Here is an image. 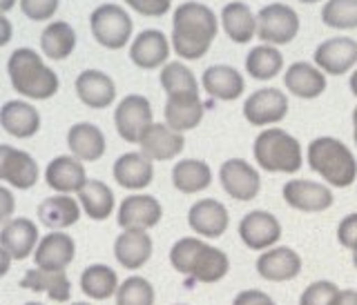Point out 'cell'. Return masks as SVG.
Wrapping results in <instances>:
<instances>
[{
	"label": "cell",
	"instance_id": "1",
	"mask_svg": "<svg viewBox=\"0 0 357 305\" xmlns=\"http://www.w3.org/2000/svg\"><path fill=\"white\" fill-rule=\"evenodd\" d=\"M219 18L208 5L190 0L174 9L172 16V49L183 61H199L217 38Z\"/></svg>",
	"mask_w": 357,
	"mask_h": 305
},
{
	"label": "cell",
	"instance_id": "2",
	"mask_svg": "<svg viewBox=\"0 0 357 305\" xmlns=\"http://www.w3.org/2000/svg\"><path fill=\"white\" fill-rule=\"evenodd\" d=\"M170 263L176 272L192 276L199 283H217L228 274L230 261L217 247L195 236L178 239L170 250Z\"/></svg>",
	"mask_w": 357,
	"mask_h": 305
},
{
	"label": "cell",
	"instance_id": "3",
	"mask_svg": "<svg viewBox=\"0 0 357 305\" xmlns=\"http://www.w3.org/2000/svg\"><path fill=\"white\" fill-rule=\"evenodd\" d=\"M7 72H9L11 87L25 98L47 100L61 87L56 72L50 70L43 63L40 56L29 47H20L9 56Z\"/></svg>",
	"mask_w": 357,
	"mask_h": 305
},
{
	"label": "cell",
	"instance_id": "4",
	"mask_svg": "<svg viewBox=\"0 0 357 305\" xmlns=\"http://www.w3.org/2000/svg\"><path fill=\"white\" fill-rule=\"evenodd\" d=\"M308 167L335 187H349L357 180L353 152L333 136H319L308 145Z\"/></svg>",
	"mask_w": 357,
	"mask_h": 305
},
{
	"label": "cell",
	"instance_id": "5",
	"mask_svg": "<svg viewBox=\"0 0 357 305\" xmlns=\"http://www.w3.org/2000/svg\"><path fill=\"white\" fill-rule=\"evenodd\" d=\"M255 163L266 172L275 174H295L304 165L301 145L286 130L268 127L259 132L252 145Z\"/></svg>",
	"mask_w": 357,
	"mask_h": 305
},
{
	"label": "cell",
	"instance_id": "6",
	"mask_svg": "<svg viewBox=\"0 0 357 305\" xmlns=\"http://www.w3.org/2000/svg\"><path fill=\"white\" fill-rule=\"evenodd\" d=\"M94 40L105 49H123L132 38L134 22L121 5H100L89 16Z\"/></svg>",
	"mask_w": 357,
	"mask_h": 305
},
{
	"label": "cell",
	"instance_id": "7",
	"mask_svg": "<svg viewBox=\"0 0 357 305\" xmlns=\"http://www.w3.org/2000/svg\"><path fill=\"white\" fill-rule=\"evenodd\" d=\"M299 33L297 11L286 3H271L257 14V38L266 45H288Z\"/></svg>",
	"mask_w": 357,
	"mask_h": 305
},
{
	"label": "cell",
	"instance_id": "8",
	"mask_svg": "<svg viewBox=\"0 0 357 305\" xmlns=\"http://www.w3.org/2000/svg\"><path fill=\"white\" fill-rule=\"evenodd\" d=\"M114 125L123 141L139 143L152 125V105L141 94H130L114 109Z\"/></svg>",
	"mask_w": 357,
	"mask_h": 305
},
{
	"label": "cell",
	"instance_id": "9",
	"mask_svg": "<svg viewBox=\"0 0 357 305\" xmlns=\"http://www.w3.org/2000/svg\"><path fill=\"white\" fill-rule=\"evenodd\" d=\"M288 114V96L275 87H264L252 92L243 103V116L255 127L275 125Z\"/></svg>",
	"mask_w": 357,
	"mask_h": 305
},
{
	"label": "cell",
	"instance_id": "10",
	"mask_svg": "<svg viewBox=\"0 0 357 305\" xmlns=\"http://www.w3.org/2000/svg\"><path fill=\"white\" fill-rule=\"evenodd\" d=\"M219 183L234 201H252L261 189L259 172L243 158H230L219 167Z\"/></svg>",
	"mask_w": 357,
	"mask_h": 305
},
{
	"label": "cell",
	"instance_id": "11",
	"mask_svg": "<svg viewBox=\"0 0 357 305\" xmlns=\"http://www.w3.org/2000/svg\"><path fill=\"white\" fill-rule=\"evenodd\" d=\"M315 65L324 74L342 76L349 74L357 65V40L349 36H333L317 45L315 49Z\"/></svg>",
	"mask_w": 357,
	"mask_h": 305
},
{
	"label": "cell",
	"instance_id": "12",
	"mask_svg": "<svg viewBox=\"0 0 357 305\" xmlns=\"http://www.w3.org/2000/svg\"><path fill=\"white\" fill-rule=\"evenodd\" d=\"M239 236L245 247H250L255 252L271 250L282 236V225L273 217L271 212L255 210L248 212L239 223Z\"/></svg>",
	"mask_w": 357,
	"mask_h": 305
},
{
	"label": "cell",
	"instance_id": "13",
	"mask_svg": "<svg viewBox=\"0 0 357 305\" xmlns=\"http://www.w3.org/2000/svg\"><path fill=\"white\" fill-rule=\"evenodd\" d=\"M76 256V243L70 234L52 232L45 234L36 245L33 261L38 269L45 272H65V267L74 261Z\"/></svg>",
	"mask_w": 357,
	"mask_h": 305
},
{
	"label": "cell",
	"instance_id": "14",
	"mask_svg": "<svg viewBox=\"0 0 357 305\" xmlns=\"http://www.w3.org/2000/svg\"><path fill=\"white\" fill-rule=\"evenodd\" d=\"M282 194L288 205L299 212L315 214V212L328 210L333 205V191L324 183H315V180H306V178L288 180L282 189Z\"/></svg>",
	"mask_w": 357,
	"mask_h": 305
},
{
	"label": "cell",
	"instance_id": "15",
	"mask_svg": "<svg viewBox=\"0 0 357 305\" xmlns=\"http://www.w3.org/2000/svg\"><path fill=\"white\" fill-rule=\"evenodd\" d=\"M0 180H7L11 187L29 189L38 180V165L31 154L11 145H0Z\"/></svg>",
	"mask_w": 357,
	"mask_h": 305
},
{
	"label": "cell",
	"instance_id": "16",
	"mask_svg": "<svg viewBox=\"0 0 357 305\" xmlns=\"http://www.w3.org/2000/svg\"><path fill=\"white\" fill-rule=\"evenodd\" d=\"M163 217L161 203L148 194L128 196L119 208V225L123 230H145L159 225Z\"/></svg>",
	"mask_w": 357,
	"mask_h": 305
},
{
	"label": "cell",
	"instance_id": "17",
	"mask_svg": "<svg viewBox=\"0 0 357 305\" xmlns=\"http://www.w3.org/2000/svg\"><path fill=\"white\" fill-rule=\"evenodd\" d=\"M170 56V40L159 29H143L130 45V61L141 70H159Z\"/></svg>",
	"mask_w": 357,
	"mask_h": 305
},
{
	"label": "cell",
	"instance_id": "18",
	"mask_svg": "<svg viewBox=\"0 0 357 305\" xmlns=\"http://www.w3.org/2000/svg\"><path fill=\"white\" fill-rule=\"evenodd\" d=\"M188 223L197 234L208 239H219L228 230V210L217 198H201L188 212Z\"/></svg>",
	"mask_w": 357,
	"mask_h": 305
},
{
	"label": "cell",
	"instance_id": "19",
	"mask_svg": "<svg viewBox=\"0 0 357 305\" xmlns=\"http://www.w3.org/2000/svg\"><path fill=\"white\" fill-rule=\"evenodd\" d=\"M141 152L150 158V161H172L185 148V139L181 132H174L167 127L165 123H152L150 130L143 134L139 141Z\"/></svg>",
	"mask_w": 357,
	"mask_h": 305
},
{
	"label": "cell",
	"instance_id": "20",
	"mask_svg": "<svg viewBox=\"0 0 357 305\" xmlns=\"http://www.w3.org/2000/svg\"><path fill=\"white\" fill-rule=\"evenodd\" d=\"M38 228L29 219H11L0 230V247L9 252L14 261H25L36 252Z\"/></svg>",
	"mask_w": 357,
	"mask_h": 305
},
{
	"label": "cell",
	"instance_id": "21",
	"mask_svg": "<svg viewBox=\"0 0 357 305\" xmlns=\"http://www.w3.org/2000/svg\"><path fill=\"white\" fill-rule=\"evenodd\" d=\"M76 96L89 109H105L114 103L116 85L114 81L98 70H85L76 78Z\"/></svg>",
	"mask_w": 357,
	"mask_h": 305
},
{
	"label": "cell",
	"instance_id": "22",
	"mask_svg": "<svg viewBox=\"0 0 357 305\" xmlns=\"http://www.w3.org/2000/svg\"><path fill=\"white\" fill-rule=\"evenodd\" d=\"M284 85L293 96L312 100L326 92V74H324L317 65H310L306 61H297L286 70Z\"/></svg>",
	"mask_w": 357,
	"mask_h": 305
},
{
	"label": "cell",
	"instance_id": "23",
	"mask_svg": "<svg viewBox=\"0 0 357 305\" xmlns=\"http://www.w3.org/2000/svg\"><path fill=\"white\" fill-rule=\"evenodd\" d=\"M45 180L59 194H72V191H81L89 178L76 156H56L45 169Z\"/></svg>",
	"mask_w": 357,
	"mask_h": 305
},
{
	"label": "cell",
	"instance_id": "24",
	"mask_svg": "<svg viewBox=\"0 0 357 305\" xmlns=\"http://www.w3.org/2000/svg\"><path fill=\"white\" fill-rule=\"evenodd\" d=\"M257 272L266 281L284 283L301 272V258L290 247H273L257 258Z\"/></svg>",
	"mask_w": 357,
	"mask_h": 305
},
{
	"label": "cell",
	"instance_id": "25",
	"mask_svg": "<svg viewBox=\"0 0 357 305\" xmlns=\"http://www.w3.org/2000/svg\"><path fill=\"white\" fill-rule=\"evenodd\" d=\"M0 127L16 139H31L40 130V114L25 100H7L0 107Z\"/></svg>",
	"mask_w": 357,
	"mask_h": 305
},
{
	"label": "cell",
	"instance_id": "26",
	"mask_svg": "<svg viewBox=\"0 0 357 305\" xmlns=\"http://www.w3.org/2000/svg\"><path fill=\"white\" fill-rule=\"evenodd\" d=\"M114 180L126 189H143L152 183L154 165L143 152H128L116 158L114 163Z\"/></svg>",
	"mask_w": 357,
	"mask_h": 305
},
{
	"label": "cell",
	"instance_id": "27",
	"mask_svg": "<svg viewBox=\"0 0 357 305\" xmlns=\"http://www.w3.org/2000/svg\"><path fill=\"white\" fill-rule=\"evenodd\" d=\"M201 85H204L206 92L217 98V100H237L243 89H245V81L243 76L234 70L230 65H212L201 76Z\"/></svg>",
	"mask_w": 357,
	"mask_h": 305
},
{
	"label": "cell",
	"instance_id": "28",
	"mask_svg": "<svg viewBox=\"0 0 357 305\" xmlns=\"http://www.w3.org/2000/svg\"><path fill=\"white\" fill-rule=\"evenodd\" d=\"M114 256L126 269H139L150 261L152 239L145 230H123L114 241Z\"/></svg>",
	"mask_w": 357,
	"mask_h": 305
},
{
	"label": "cell",
	"instance_id": "29",
	"mask_svg": "<svg viewBox=\"0 0 357 305\" xmlns=\"http://www.w3.org/2000/svg\"><path fill=\"white\" fill-rule=\"evenodd\" d=\"M67 148L78 161L94 163L105 154V134L94 123H76L67 132Z\"/></svg>",
	"mask_w": 357,
	"mask_h": 305
},
{
	"label": "cell",
	"instance_id": "30",
	"mask_svg": "<svg viewBox=\"0 0 357 305\" xmlns=\"http://www.w3.org/2000/svg\"><path fill=\"white\" fill-rule=\"evenodd\" d=\"M165 125L174 132H190L204 120L201 96H170L165 100Z\"/></svg>",
	"mask_w": 357,
	"mask_h": 305
},
{
	"label": "cell",
	"instance_id": "31",
	"mask_svg": "<svg viewBox=\"0 0 357 305\" xmlns=\"http://www.w3.org/2000/svg\"><path fill=\"white\" fill-rule=\"evenodd\" d=\"M221 27L226 31V36L237 42L245 45L255 38L257 33V16L255 11L245 3H228L221 9Z\"/></svg>",
	"mask_w": 357,
	"mask_h": 305
},
{
	"label": "cell",
	"instance_id": "32",
	"mask_svg": "<svg viewBox=\"0 0 357 305\" xmlns=\"http://www.w3.org/2000/svg\"><path fill=\"white\" fill-rule=\"evenodd\" d=\"M38 219L50 230H65L81 219V203L70 194L50 196L38 205Z\"/></svg>",
	"mask_w": 357,
	"mask_h": 305
},
{
	"label": "cell",
	"instance_id": "33",
	"mask_svg": "<svg viewBox=\"0 0 357 305\" xmlns=\"http://www.w3.org/2000/svg\"><path fill=\"white\" fill-rule=\"evenodd\" d=\"M20 288L31 292H45L56 303H67L72 297V281L65 272H45V269H27L20 281Z\"/></svg>",
	"mask_w": 357,
	"mask_h": 305
},
{
	"label": "cell",
	"instance_id": "34",
	"mask_svg": "<svg viewBox=\"0 0 357 305\" xmlns=\"http://www.w3.org/2000/svg\"><path fill=\"white\" fill-rule=\"evenodd\" d=\"M172 183L183 194H197V191L210 187L212 169L199 158H183L172 167Z\"/></svg>",
	"mask_w": 357,
	"mask_h": 305
},
{
	"label": "cell",
	"instance_id": "35",
	"mask_svg": "<svg viewBox=\"0 0 357 305\" xmlns=\"http://www.w3.org/2000/svg\"><path fill=\"white\" fill-rule=\"evenodd\" d=\"M40 49L52 61H65L76 49V31L70 22L54 20L40 33Z\"/></svg>",
	"mask_w": 357,
	"mask_h": 305
},
{
	"label": "cell",
	"instance_id": "36",
	"mask_svg": "<svg viewBox=\"0 0 357 305\" xmlns=\"http://www.w3.org/2000/svg\"><path fill=\"white\" fill-rule=\"evenodd\" d=\"M78 203L92 221H105L114 212V191L103 180L89 178L85 187L78 191Z\"/></svg>",
	"mask_w": 357,
	"mask_h": 305
},
{
	"label": "cell",
	"instance_id": "37",
	"mask_svg": "<svg viewBox=\"0 0 357 305\" xmlns=\"http://www.w3.org/2000/svg\"><path fill=\"white\" fill-rule=\"evenodd\" d=\"M284 70V54L279 52L275 45H257L245 56V72H248L255 81H271Z\"/></svg>",
	"mask_w": 357,
	"mask_h": 305
},
{
	"label": "cell",
	"instance_id": "38",
	"mask_svg": "<svg viewBox=\"0 0 357 305\" xmlns=\"http://www.w3.org/2000/svg\"><path fill=\"white\" fill-rule=\"evenodd\" d=\"M81 290L83 295L94 301H105L119 290V276L112 267L96 263L83 269L81 274Z\"/></svg>",
	"mask_w": 357,
	"mask_h": 305
},
{
	"label": "cell",
	"instance_id": "39",
	"mask_svg": "<svg viewBox=\"0 0 357 305\" xmlns=\"http://www.w3.org/2000/svg\"><path fill=\"white\" fill-rule=\"evenodd\" d=\"M159 81H161V87L165 89L167 98L170 96H199V83H197L192 70L178 61L163 65Z\"/></svg>",
	"mask_w": 357,
	"mask_h": 305
},
{
	"label": "cell",
	"instance_id": "40",
	"mask_svg": "<svg viewBox=\"0 0 357 305\" xmlns=\"http://www.w3.org/2000/svg\"><path fill=\"white\" fill-rule=\"evenodd\" d=\"M321 22L331 29H357V0H326Z\"/></svg>",
	"mask_w": 357,
	"mask_h": 305
},
{
	"label": "cell",
	"instance_id": "41",
	"mask_svg": "<svg viewBox=\"0 0 357 305\" xmlns=\"http://www.w3.org/2000/svg\"><path fill=\"white\" fill-rule=\"evenodd\" d=\"M116 305H154V288L148 279L130 276L116 290Z\"/></svg>",
	"mask_w": 357,
	"mask_h": 305
},
{
	"label": "cell",
	"instance_id": "42",
	"mask_svg": "<svg viewBox=\"0 0 357 305\" xmlns=\"http://www.w3.org/2000/svg\"><path fill=\"white\" fill-rule=\"evenodd\" d=\"M340 295V288L331 281H315L301 292L299 305H331Z\"/></svg>",
	"mask_w": 357,
	"mask_h": 305
},
{
	"label": "cell",
	"instance_id": "43",
	"mask_svg": "<svg viewBox=\"0 0 357 305\" xmlns=\"http://www.w3.org/2000/svg\"><path fill=\"white\" fill-rule=\"evenodd\" d=\"M61 0H20V11L25 14L29 20H50L54 14L59 11Z\"/></svg>",
	"mask_w": 357,
	"mask_h": 305
},
{
	"label": "cell",
	"instance_id": "44",
	"mask_svg": "<svg viewBox=\"0 0 357 305\" xmlns=\"http://www.w3.org/2000/svg\"><path fill=\"white\" fill-rule=\"evenodd\" d=\"M126 5L132 7L141 16L161 18V16L167 14V11H170L172 0H126Z\"/></svg>",
	"mask_w": 357,
	"mask_h": 305
},
{
	"label": "cell",
	"instance_id": "45",
	"mask_svg": "<svg viewBox=\"0 0 357 305\" xmlns=\"http://www.w3.org/2000/svg\"><path fill=\"white\" fill-rule=\"evenodd\" d=\"M337 241L346 247V250H357V212L349 214L337 228Z\"/></svg>",
	"mask_w": 357,
	"mask_h": 305
},
{
	"label": "cell",
	"instance_id": "46",
	"mask_svg": "<svg viewBox=\"0 0 357 305\" xmlns=\"http://www.w3.org/2000/svg\"><path fill=\"white\" fill-rule=\"evenodd\" d=\"M232 305H277V303L261 290H243L234 297Z\"/></svg>",
	"mask_w": 357,
	"mask_h": 305
},
{
	"label": "cell",
	"instance_id": "47",
	"mask_svg": "<svg viewBox=\"0 0 357 305\" xmlns=\"http://www.w3.org/2000/svg\"><path fill=\"white\" fill-rule=\"evenodd\" d=\"M14 210H16V201H14V194L0 185V225L11 221V217H14Z\"/></svg>",
	"mask_w": 357,
	"mask_h": 305
},
{
	"label": "cell",
	"instance_id": "48",
	"mask_svg": "<svg viewBox=\"0 0 357 305\" xmlns=\"http://www.w3.org/2000/svg\"><path fill=\"white\" fill-rule=\"evenodd\" d=\"M331 305H357V290H340Z\"/></svg>",
	"mask_w": 357,
	"mask_h": 305
},
{
	"label": "cell",
	"instance_id": "49",
	"mask_svg": "<svg viewBox=\"0 0 357 305\" xmlns=\"http://www.w3.org/2000/svg\"><path fill=\"white\" fill-rule=\"evenodd\" d=\"M11 33H14V29H11V22L0 14V47H5V45L11 40Z\"/></svg>",
	"mask_w": 357,
	"mask_h": 305
},
{
	"label": "cell",
	"instance_id": "50",
	"mask_svg": "<svg viewBox=\"0 0 357 305\" xmlns=\"http://www.w3.org/2000/svg\"><path fill=\"white\" fill-rule=\"evenodd\" d=\"M11 261H14V258L9 256V252H7V250H3V247H0V279H3V276L9 272Z\"/></svg>",
	"mask_w": 357,
	"mask_h": 305
},
{
	"label": "cell",
	"instance_id": "51",
	"mask_svg": "<svg viewBox=\"0 0 357 305\" xmlns=\"http://www.w3.org/2000/svg\"><path fill=\"white\" fill-rule=\"evenodd\" d=\"M14 5H16V0H0V14H5V11H9V9H14Z\"/></svg>",
	"mask_w": 357,
	"mask_h": 305
},
{
	"label": "cell",
	"instance_id": "52",
	"mask_svg": "<svg viewBox=\"0 0 357 305\" xmlns=\"http://www.w3.org/2000/svg\"><path fill=\"white\" fill-rule=\"evenodd\" d=\"M349 85H351V92H353V96H357V70L351 74V83H349Z\"/></svg>",
	"mask_w": 357,
	"mask_h": 305
},
{
	"label": "cell",
	"instance_id": "53",
	"mask_svg": "<svg viewBox=\"0 0 357 305\" xmlns=\"http://www.w3.org/2000/svg\"><path fill=\"white\" fill-rule=\"evenodd\" d=\"M353 136H355V145H357V107L353 109Z\"/></svg>",
	"mask_w": 357,
	"mask_h": 305
},
{
	"label": "cell",
	"instance_id": "54",
	"mask_svg": "<svg viewBox=\"0 0 357 305\" xmlns=\"http://www.w3.org/2000/svg\"><path fill=\"white\" fill-rule=\"evenodd\" d=\"M299 3H304V5H315V3H321V0H299Z\"/></svg>",
	"mask_w": 357,
	"mask_h": 305
},
{
	"label": "cell",
	"instance_id": "55",
	"mask_svg": "<svg viewBox=\"0 0 357 305\" xmlns=\"http://www.w3.org/2000/svg\"><path fill=\"white\" fill-rule=\"evenodd\" d=\"M353 263H355V267H357V250L353 252Z\"/></svg>",
	"mask_w": 357,
	"mask_h": 305
},
{
	"label": "cell",
	"instance_id": "56",
	"mask_svg": "<svg viewBox=\"0 0 357 305\" xmlns=\"http://www.w3.org/2000/svg\"><path fill=\"white\" fill-rule=\"evenodd\" d=\"M72 305H89V303H72Z\"/></svg>",
	"mask_w": 357,
	"mask_h": 305
},
{
	"label": "cell",
	"instance_id": "57",
	"mask_svg": "<svg viewBox=\"0 0 357 305\" xmlns=\"http://www.w3.org/2000/svg\"><path fill=\"white\" fill-rule=\"evenodd\" d=\"M25 305H43V303H25Z\"/></svg>",
	"mask_w": 357,
	"mask_h": 305
}]
</instances>
